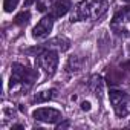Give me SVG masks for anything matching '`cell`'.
<instances>
[{"label":"cell","instance_id":"1","mask_svg":"<svg viewBox=\"0 0 130 130\" xmlns=\"http://www.w3.org/2000/svg\"><path fill=\"white\" fill-rule=\"evenodd\" d=\"M109 9L106 0H83L80 2L71 17V22H95L100 20Z\"/></svg>","mask_w":130,"mask_h":130},{"label":"cell","instance_id":"2","mask_svg":"<svg viewBox=\"0 0 130 130\" xmlns=\"http://www.w3.org/2000/svg\"><path fill=\"white\" fill-rule=\"evenodd\" d=\"M11 69H12V72H11V80H9V89L17 87V86L29 89L38 80V72L35 69L23 66L20 63H14Z\"/></svg>","mask_w":130,"mask_h":130},{"label":"cell","instance_id":"3","mask_svg":"<svg viewBox=\"0 0 130 130\" xmlns=\"http://www.w3.org/2000/svg\"><path fill=\"white\" fill-rule=\"evenodd\" d=\"M35 51L38 52L35 57L37 66L41 68L47 77H52L57 72V66H58V52L54 51L52 47H46V46L37 47Z\"/></svg>","mask_w":130,"mask_h":130},{"label":"cell","instance_id":"4","mask_svg":"<svg viewBox=\"0 0 130 130\" xmlns=\"http://www.w3.org/2000/svg\"><path fill=\"white\" fill-rule=\"evenodd\" d=\"M110 103L113 106V110L116 113V116L124 118L130 113V95L124 90H118V89H112L109 93Z\"/></svg>","mask_w":130,"mask_h":130},{"label":"cell","instance_id":"5","mask_svg":"<svg viewBox=\"0 0 130 130\" xmlns=\"http://www.w3.org/2000/svg\"><path fill=\"white\" fill-rule=\"evenodd\" d=\"M32 118L35 121H41V122H47V124H57L58 121L63 119V115L57 109H52V107H40V109H37V110L32 112Z\"/></svg>","mask_w":130,"mask_h":130},{"label":"cell","instance_id":"6","mask_svg":"<svg viewBox=\"0 0 130 130\" xmlns=\"http://www.w3.org/2000/svg\"><path fill=\"white\" fill-rule=\"evenodd\" d=\"M54 20H55V19H54L52 15H46V17H43V19L34 26V29H32V37L37 38V40L46 38V37L51 34L52 28H54Z\"/></svg>","mask_w":130,"mask_h":130},{"label":"cell","instance_id":"7","mask_svg":"<svg viewBox=\"0 0 130 130\" xmlns=\"http://www.w3.org/2000/svg\"><path fill=\"white\" fill-rule=\"evenodd\" d=\"M130 20V6H124L119 11L115 12L113 19H112V29L116 31V34H127V29H124L122 26Z\"/></svg>","mask_w":130,"mask_h":130},{"label":"cell","instance_id":"8","mask_svg":"<svg viewBox=\"0 0 130 130\" xmlns=\"http://www.w3.org/2000/svg\"><path fill=\"white\" fill-rule=\"evenodd\" d=\"M71 8H72V2H71V0H54V3L51 5L49 15H52L54 19H60L64 14H68Z\"/></svg>","mask_w":130,"mask_h":130},{"label":"cell","instance_id":"9","mask_svg":"<svg viewBox=\"0 0 130 130\" xmlns=\"http://www.w3.org/2000/svg\"><path fill=\"white\" fill-rule=\"evenodd\" d=\"M83 66V60L78 57V55H72L69 60H68V64H66V71L68 72H78Z\"/></svg>","mask_w":130,"mask_h":130},{"label":"cell","instance_id":"10","mask_svg":"<svg viewBox=\"0 0 130 130\" xmlns=\"http://www.w3.org/2000/svg\"><path fill=\"white\" fill-rule=\"evenodd\" d=\"M57 96V89H51V90H43L40 93H37L34 96V103H44L49 100H54Z\"/></svg>","mask_w":130,"mask_h":130},{"label":"cell","instance_id":"11","mask_svg":"<svg viewBox=\"0 0 130 130\" xmlns=\"http://www.w3.org/2000/svg\"><path fill=\"white\" fill-rule=\"evenodd\" d=\"M29 20H31V12H29V11H22L19 15H15L14 25H17V26H25V25L29 23Z\"/></svg>","mask_w":130,"mask_h":130},{"label":"cell","instance_id":"12","mask_svg":"<svg viewBox=\"0 0 130 130\" xmlns=\"http://www.w3.org/2000/svg\"><path fill=\"white\" fill-rule=\"evenodd\" d=\"M19 2H20V0H3V9H5V12H12L17 8Z\"/></svg>","mask_w":130,"mask_h":130},{"label":"cell","instance_id":"13","mask_svg":"<svg viewBox=\"0 0 130 130\" xmlns=\"http://www.w3.org/2000/svg\"><path fill=\"white\" fill-rule=\"evenodd\" d=\"M92 107H90V103L89 101H83L81 103V110H84V112H89Z\"/></svg>","mask_w":130,"mask_h":130},{"label":"cell","instance_id":"14","mask_svg":"<svg viewBox=\"0 0 130 130\" xmlns=\"http://www.w3.org/2000/svg\"><path fill=\"white\" fill-rule=\"evenodd\" d=\"M121 69H122V71H127V72H130V60L121 64Z\"/></svg>","mask_w":130,"mask_h":130},{"label":"cell","instance_id":"15","mask_svg":"<svg viewBox=\"0 0 130 130\" xmlns=\"http://www.w3.org/2000/svg\"><path fill=\"white\" fill-rule=\"evenodd\" d=\"M37 9H38L40 12H44V11H46V6H44V3H43V2H38V5H37Z\"/></svg>","mask_w":130,"mask_h":130},{"label":"cell","instance_id":"16","mask_svg":"<svg viewBox=\"0 0 130 130\" xmlns=\"http://www.w3.org/2000/svg\"><path fill=\"white\" fill-rule=\"evenodd\" d=\"M15 128H25L22 124H15V125H12V130H15Z\"/></svg>","mask_w":130,"mask_h":130},{"label":"cell","instance_id":"17","mask_svg":"<svg viewBox=\"0 0 130 130\" xmlns=\"http://www.w3.org/2000/svg\"><path fill=\"white\" fill-rule=\"evenodd\" d=\"M35 2V0H26V2H25V6H29V5H32Z\"/></svg>","mask_w":130,"mask_h":130},{"label":"cell","instance_id":"18","mask_svg":"<svg viewBox=\"0 0 130 130\" xmlns=\"http://www.w3.org/2000/svg\"><path fill=\"white\" fill-rule=\"evenodd\" d=\"M122 2H125V3H130V0H122Z\"/></svg>","mask_w":130,"mask_h":130}]
</instances>
